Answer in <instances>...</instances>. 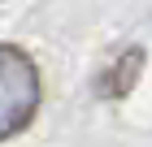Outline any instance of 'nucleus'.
I'll list each match as a JSON object with an SVG mask.
<instances>
[{
	"instance_id": "2",
	"label": "nucleus",
	"mask_w": 152,
	"mask_h": 147,
	"mask_svg": "<svg viewBox=\"0 0 152 147\" xmlns=\"http://www.w3.org/2000/svg\"><path fill=\"white\" fill-rule=\"evenodd\" d=\"M143 61H148L143 48H126V52L96 78V95H100V100H122V95H130V87H135L139 74H143Z\"/></svg>"
},
{
	"instance_id": "1",
	"label": "nucleus",
	"mask_w": 152,
	"mask_h": 147,
	"mask_svg": "<svg viewBox=\"0 0 152 147\" xmlns=\"http://www.w3.org/2000/svg\"><path fill=\"white\" fill-rule=\"evenodd\" d=\"M39 108V69L22 48L0 43V143L22 134Z\"/></svg>"
}]
</instances>
